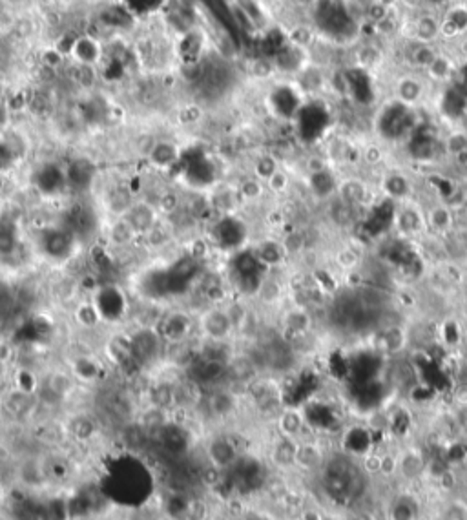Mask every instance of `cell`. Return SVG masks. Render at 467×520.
<instances>
[{"label": "cell", "instance_id": "13", "mask_svg": "<svg viewBox=\"0 0 467 520\" xmlns=\"http://www.w3.org/2000/svg\"><path fill=\"white\" fill-rule=\"evenodd\" d=\"M298 440L289 437H279L272 446V462L279 467L296 466V453H298Z\"/></svg>", "mask_w": 467, "mask_h": 520}, {"label": "cell", "instance_id": "29", "mask_svg": "<svg viewBox=\"0 0 467 520\" xmlns=\"http://www.w3.org/2000/svg\"><path fill=\"white\" fill-rule=\"evenodd\" d=\"M398 466H400V469L404 471V475L411 476V479H413V476H418L424 471V462L416 453L404 454V459L398 462Z\"/></svg>", "mask_w": 467, "mask_h": 520}, {"label": "cell", "instance_id": "26", "mask_svg": "<svg viewBox=\"0 0 467 520\" xmlns=\"http://www.w3.org/2000/svg\"><path fill=\"white\" fill-rule=\"evenodd\" d=\"M265 186H267V192H270V194L274 195H285L289 194L290 190V186H292V179H290L289 172L283 168L276 170V172L270 175L267 181H265Z\"/></svg>", "mask_w": 467, "mask_h": 520}, {"label": "cell", "instance_id": "28", "mask_svg": "<svg viewBox=\"0 0 467 520\" xmlns=\"http://www.w3.org/2000/svg\"><path fill=\"white\" fill-rule=\"evenodd\" d=\"M96 431L97 425L90 417H77L73 420V424H71V433L81 442H86V440L96 437Z\"/></svg>", "mask_w": 467, "mask_h": 520}, {"label": "cell", "instance_id": "34", "mask_svg": "<svg viewBox=\"0 0 467 520\" xmlns=\"http://www.w3.org/2000/svg\"><path fill=\"white\" fill-rule=\"evenodd\" d=\"M4 409V392L0 391V411Z\"/></svg>", "mask_w": 467, "mask_h": 520}, {"label": "cell", "instance_id": "9", "mask_svg": "<svg viewBox=\"0 0 467 520\" xmlns=\"http://www.w3.org/2000/svg\"><path fill=\"white\" fill-rule=\"evenodd\" d=\"M137 238H139V234H137L135 228L132 227V223L124 215L110 219L106 230V240L110 247L123 250V248L132 247Z\"/></svg>", "mask_w": 467, "mask_h": 520}, {"label": "cell", "instance_id": "30", "mask_svg": "<svg viewBox=\"0 0 467 520\" xmlns=\"http://www.w3.org/2000/svg\"><path fill=\"white\" fill-rule=\"evenodd\" d=\"M276 70V64L274 61H269V58H254L252 64H250V73H252L254 78H269L272 77Z\"/></svg>", "mask_w": 467, "mask_h": 520}, {"label": "cell", "instance_id": "8", "mask_svg": "<svg viewBox=\"0 0 467 520\" xmlns=\"http://www.w3.org/2000/svg\"><path fill=\"white\" fill-rule=\"evenodd\" d=\"M207 407L210 417L214 418L230 417L237 407V394L232 391L230 385L210 389V392L207 394Z\"/></svg>", "mask_w": 467, "mask_h": 520}, {"label": "cell", "instance_id": "18", "mask_svg": "<svg viewBox=\"0 0 467 520\" xmlns=\"http://www.w3.org/2000/svg\"><path fill=\"white\" fill-rule=\"evenodd\" d=\"M153 207L158 208L159 215H165V218H174L179 210L183 208V198L178 190H163L159 192V195L153 201Z\"/></svg>", "mask_w": 467, "mask_h": 520}, {"label": "cell", "instance_id": "15", "mask_svg": "<svg viewBox=\"0 0 467 520\" xmlns=\"http://www.w3.org/2000/svg\"><path fill=\"white\" fill-rule=\"evenodd\" d=\"M455 71H456L455 61L451 57H447V55L438 53L429 66H427L426 77L431 78V81H436V83H446V81H451V78H453Z\"/></svg>", "mask_w": 467, "mask_h": 520}, {"label": "cell", "instance_id": "24", "mask_svg": "<svg viewBox=\"0 0 467 520\" xmlns=\"http://www.w3.org/2000/svg\"><path fill=\"white\" fill-rule=\"evenodd\" d=\"M42 385L50 389L51 392H55L57 397H61L62 400H64V398L71 392V389H73V378H71V374H68L66 371H53L48 378H46V382Z\"/></svg>", "mask_w": 467, "mask_h": 520}, {"label": "cell", "instance_id": "4", "mask_svg": "<svg viewBox=\"0 0 467 520\" xmlns=\"http://www.w3.org/2000/svg\"><path fill=\"white\" fill-rule=\"evenodd\" d=\"M411 39L418 44H436L442 41V22L434 11H420L411 22Z\"/></svg>", "mask_w": 467, "mask_h": 520}, {"label": "cell", "instance_id": "23", "mask_svg": "<svg viewBox=\"0 0 467 520\" xmlns=\"http://www.w3.org/2000/svg\"><path fill=\"white\" fill-rule=\"evenodd\" d=\"M282 166H279V161H277L276 157L272 156V153L269 152H263V153H257L256 157H254V163H252V175H256L257 179H261V181H267V179L272 175L276 170H279Z\"/></svg>", "mask_w": 467, "mask_h": 520}, {"label": "cell", "instance_id": "37", "mask_svg": "<svg viewBox=\"0 0 467 520\" xmlns=\"http://www.w3.org/2000/svg\"><path fill=\"white\" fill-rule=\"evenodd\" d=\"M247 520H261V519H256V516H252V519H247Z\"/></svg>", "mask_w": 467, "mask_h": 520}, {"label": "cell", "instance_id": "12", "mask_svg": "<svg viewBox=\"0 0 467 520\" xmlns=\"http://www.w3.org/2000/svg\"><path fill=\"white\" fill-rule=\"evenodd\" d=\"M303 425H305V418H303L302 411L298 409H283L277 414V431H279V437H289L296 438L302 434Z\"/></svg>", "mask_w": 467, "mask_h": 520}, {"label": "cell", "instance_id": "21", "mask_svg": "<svg viewBox=\"0 0 467 520\" xmlns=\"http://www.w3.org/2000/svg\"><path fill=\"white\" fill-rule=\"evenodd\" d=\"M31 397L34 394H29V392L13 389L8 394H4V409L11 417H21L31 407Z\"/></svg>", "mask_w": 467, "mask_h": 520}, {"label": "cell", "instance_id": "20", "mask_svg": "<svg viewBox=\"0 0 467 520\" xmlns=\"http://www.w3.org/2000/svg\"><path fill=\"white\" fill-rule=\"evenodd\" d=\"M256 297L265 305H274L282 300L283 296V285L282 281L276 280L274 276H267L260 281V285L256 289Z\"/></svg>", "mask_w": 467, "mask_h": 520}, {"label": "cell", "instance_id": "1", "mask_svg": "<svg viewBox=\"0 0 467 520\" xmlns=\"http://www.w3.org/2000/svg\"><path fill=\"white\" fill-rule=\"evenodd\" d=\"M327 493L332 499H358L364 487V471L356 466L351 459L338 457L325 466V476H323Z\"/></svg>", "mask_w": 467, "mask_h": 520}, {"label": "cell", "instance_id": "17", "mask_svg": "<svg viewBox=\"0 0 467 520\" xmlns=\"http://www.w3.org/2000/svg\"><path fill=\"white\" fill-rule=\"evenodd\" d=\"M73 318L77 325L84 327V329H93L101 323L103 320V312H101L99 305L93 302H81L75 305L73 309Z\"/></svg>", "mask_w": 467, "mask_h": 520}, {"label": "cell", "instance_id": "22", "mask_svg": "<svg viewBox=\"0 0 467 520\" xmlns=\"http://www.w3.org/2000/svg\"><path fill=\"white\" fill-rule=\"evenodd\" d=\"M143 240H145V245L152 250H159V248H165L168 247V243L172 241V230L163 223L161 219H159L158 223L153 225L145 235H143Z\"/></svg>", "mask_w": 467, "mask_h": 520}, {"label": "cell", "instance_id": "19", "mask_svg": "<svg viewBox=\"0 0 467 520\" xmlns=\"http://www.w3.org/2000/svg\"><path fill=\"white\" fill-rule=\"evenodd\" d=\"M323 464V453L318 444L302 442L298 444V453H296V466L303 469H316Z\"/></svg>", "mask_w": 467, "mask_h": 520}, {"label": "cell", "instance_id": "11", "mask_svg": "<svg viewBox=\"0 0 467 520\" xmlns=\"http://www.w3.org/2000/svg\"><path fill=\"white\" fill-rule=\"evenodd\" d=\"M282 327L292 336H305L312 327V320L305 307L294 305L282 316Z\"/></svg>", "mask_w": 467, "mask_h": 520}, {"label": "cell", "instance_id": "2", "mask_svg": "<svg viewBox=\"0 0 467 520\" xmlns=\"http://www.w3.org/2000/svg\"><path fill=\"white\" fill-rule=\"evenodd\" d=\"M197 329L201 332V338L221 340V342H230L236 332L223 303H214L201 310L197 316Z\"/></svg>", "mask_w": 467, "mask_h": 520}, {"label": "cell", "instance_id": "27", "mask_svg": "<svg viewBox=\"0 0 467 520\" xmlns=\"http://www.w3.org/2000/svg\"><path fill=\"white\" fill-rule=\"evenodd\" d=\"M279 243H282L287 258L296 256V254H299V252L305 250L307 238L302 230H292V232H289V234L283 235V240L279 241Z\"/></svg>", "mask_w": 467, "mask_h": 520}, {"label": "cell", "instance_id": "38", "mask_svg": "<svg viewBox=\"0 0 467 520\" xmlns=\"http://www.w3.org/2000/svg\"><path fill=\"white\" fill-rule=\"evenodd\" d=\"M0 81H2V77H0Z\"/></svg>", "mask_w": 467, "mask_h": 520}, {"label": "cell", "instance_id": "3", "mask_svg": "<svg viewBox=\"0 0 467 520\" xmlns=\"http://www.w3.org/2000/svg\"><path fill=\"white\" fill-rule=\"evenodd\" d=\"M192 329H194V320L190 314L185 310H166L158 327V332L165 342L178 345V343L186 342Z\"/></svg>", "mask_w": 467, "mask_h": 520}, {"label": "cell", "instance_id": "25", "mask_svg": "<svg viewBox=\"0 0 467 520\" xmlns=\"http://www.w3.org/2000/svg\"><path fill=\"white\" fill-rule=\"evenodd\" d=\"M427 225H429L433 230H436L438 234H446V232L451 230L453 227V214L447 207L443 205H438L434 207L433 210L427 214Z\"/></svg>", "mask_w": 467, "mask_h": 520}, {"label": "cell", "instance_id": "32", "mask_svg": "<svg viewBox=\"0 0 467 520\" xmlns=\"http://www.w3.org/2000/svg\"><path fill=\"white\" fill-rule=\"evenodd\" d=\"M13 358H15V349H13V345L8 340L0 338V367L8 365Z\"/></svg>", "mask_w": 467, "mask_h": 520}, {"label": "cell", "instance_id": "5", "mask_svg": "<svg viewBox=\"0 0 467 520\" xmlns=\"http://www.w3.org/2000/svg\"><path fill=\"white\" fill-rule=\"evenodd\" d=\"M442 41H455L467 35V2H451L442 13Z\"/></svg>", "mask_w": 467, "mask_h": 520}, {"label": "cell", "instance_id": "31", "mask_svg": "<svg viewBox=\"0 0 467 520\" xmlns=\"http://www.w3.org/2000/svg\"><path fill=\"white\" fill-rule=\"evenodd\" d=\"M201 117H203V110L199 104H186L185 108L179 110V121L183 124H194L201 121Z\"/></svg>", "mask_w": 467, "mask_h": 520}, {"label": "cell", "instance_id": "10", "mask_svg": "<svg viewBox=\"0 0 467 520\" xmlns=\"http://www.w3.org/2000/svg\"><path fill=\"white\" fill-rule=\"evenodd\" d=\"M124 218L128 219L132 227L135 228V232L139 235H145L153 225L159 221V214H158V208L153 207V203L148 201H135L132 205Z\"/></svg>", "mask_w": 467, "mask_h": 520}, {"label": "cell", "instance_id": "16", "mask_svg": "<svg viewBox=\"0 0 467 520\" xmlns=\"http://www.w3.org/2000/svg\"><path fill=\"white\" fill-rule=\"evenodd\" d=\"M287 258L285 250H283L282 243L279 241H272V240H267L257 247L256 252V260L261 261L263 265L274 269V267H279L283 263V260Z\"/></svg>", "mask_w": 467, "mask_h": 520}, {"label": "cell", "instance_id": "7", "mask_svg": "<svg viewBox=\"0 0 467 520\" xmlns=\"http://www.w3.org/2000/svg\"><path fill=\"white\" fill-rule=\"evenodd\" d=\"M207 459L210 466L217 467V469H228L232 467L237 460L241 459L240 451L234 446L230 438L220 434V437L210 438V442L207 446Z\"/></svg>", "mask_w": 467, "mask_h": 520}, {"label": "cell", "instance_id": "35", "mask_svg": "<svg viewBox=\"0 0 467 520\" xmlns=\"http://www.w3.org/2000/svg\"><path fill=\"white\" fill-rule=\"evenodd\" d=\"M2 29H4V24H2V22H0V34H2Z\"/></svg>", "mask_w": 467, "mask_h": 520}, {"label": "cell", "instance_id": "14", "mask_svg": "<svg viewBox=\"0 0 467 520\" xmlns=\"http://www.w3.org/2000/svg\"><path fill=\"white\" fill-rule=\"evenodd\" d=\"M236 192L240 201L247 203V205H252V203H257L263 199V195L267 194V186L261 179H257L256 175H247V178L241 179L236 185Z\"/></svg>", "mask_w": 467, "mask_h": 520}, {"label": "cell", "instance_id": "36", "mask_svg": "<svg viewBox=\"0 0 467 520\" xmlns=\"http://www.w3.org/2000/svg\"><path fill=\"white\" fill-rule=\"evenodd\" d=\"M447 2H449V4H451V2H462V0H447Z\"/></svg>", "mask_w": 467, "mask_h": 520}, {"label": "cell", "instance_id": "33", "mask_svg": "<svg viewBox=\"0 0 467 520\" xmlns=\"http://www.w3.org/2000/svg\"><path fill=\"white\" fill-rule=\"evenodd\" d=\"M292 2L298 6L299 9H305V11H307V9H309V11H312V9H314V6L318 4V0H292Z\"/></svg>", "mask_w": 467, "mask_h": 520}, {"label": "cell", "instance_id": "6", "mask_svg": "<svg viewBox=\"0 0 467 520\" xmlns=\"http://www.w3.org/2000/svg\"><path fill=\"white\" fill-rule=\"evenodd\" d=\"M393 93L394 99L404 103L406 106L416 108L426 99V81L414 73H404L396 78Z\"/></svg>", "mask_w": 467, "mask_h": 520}]
</instances>
